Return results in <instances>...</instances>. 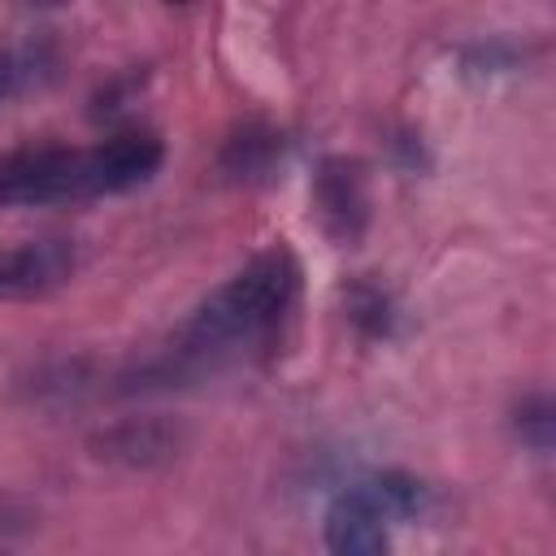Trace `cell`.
<instances>
[{"mask_svg": "<svg viewBox=\"0 0 556 556\" xmlns=\"http://www.w3.org/2000/svg\"><path fill=\"white\" fill-rule=\"evenodd\" d=\"M295 295H300V261L287 248L256 252L239 274H230L187 313V321L174 330L169 361L182 374L269 334L291 313Z\"/></svg>", "mask_w": 556, "mask_h": 556, "instance_id": "obj_2", "label": "cell"}, {"mask_svg": "<svg viewBox=\"0 0 556 556\" xmlns=\"http://www.w3.org/2000/svg\"><path fill=\"white\" fill-rule=\"evenodd\" d=\"M74 269H78V248L74 239H61V235L4 248L0 252V300H39L65 287Z\"/></svg>", "mask_w": 556, "mask_h": 556, "instance_id": "obj_5", "label": "cell"}, {"mask_svg": "<svg viewBox=\"0 0 556 556\" xmlns=\"http://www.w3.org/2000/svg\"><path fill=\"white\" fill-rule=\"evenodd\" d=\"M174 4H182V0H174Z\"/></svg>", "mask_w": 556, "mask_h": 556, "instance_id": "obj_12", "label": "cell"}, {"mask_svg": "<svg viewBox=\"0 0 556 556\" xmlns=\"http://www.w3.org/2000/svg\"><path fill=\"white\" fill-rule=\"evenodd\" d=\"M361 486L378 500V508H382L391 521L417 517V513L426 508V500H430V491L421 486V478H413V473H404V469H378V473L361 478Z\"/></svg>", "mask_w": 556, "mask_h": 556, "instance_id": "obj_9", "label": "cell"}, {"mask_svg": "<svg viewBox=\"0 0 556 556\" xmlns=\"http://www.w3.org/2000/svg\"><path fill=\"white\" fill-rule=\"evenodd\" d=\"M313 208L321 230L339 248H352L369 226V191L361 165L348 156H326L313 174Z\"/></svg>", "mask_w": 556, "mask_h": 556, "instance_id": "obj_4", "label": "cell"}, {"mask_svg": "<svg viewBox=\"0 0 556 556\" xmlns=\"http://www.w3.org/2000/svg\"><path fill=\"white\" fill-rule=\"evenodd\" d=\"M343 308H348V321L361 334H369V339H387L395 330V317H400L395 313V300L378 282H352L343 291Z\"/></svg>", "mask_w": 556, "mask_h": 556, "instance_id": "obj_10", "label": "cell"}, {"mask_svg": "<svg viewBox=\"0 0 556 556\" xmlns=\"http://www.w3.org/2000/svg\"><path fill=\"white\" fill-rule=\"evenodd\" d=\"M387 513L378 508V500L356 482L348 486L330 508H326V547L339 556H374L387 552Z\"/></svg>", "mask_w": 556, "mask_h": 556, "instance_id": "obj_6", "label": "cell"}, {"mask_svg": "<svg viewBox=\"0 0 556 556\" xmlns=\"http://www.w3.org/2000/svg\"><path fill=\"white\" fill-rule=\"evenodd\" d=\"M56 48L48 39H22V43H0V104L39 91L56 78Z\"/></svg>", "mask_w": 556, "mask_h": 556, "instance_id": "obj_8", "label": "cell"}, {"mask_svg": "<svg viewBox=\"0 0 556 556\" xmlns=\"http://www.w3.org/2000/svg\"><path fill=\"white\" fill-rule=\"evenodd\" d=\"M282 156H287V135L278 126H269V122H243L217 148V174L226 182L252 187V182L274 178V169L282 165Z\"/></svg>", "mask_w": 556, "mask_h": 556, "instance_id": "obj_7", "label": "cell"}, {"mask_svg": "<svg viewBox=\"0 0 556 556\" xmlns=\"http://www.w3.org/2000/svg\"><path fill=\"white\" fill-rule=\"evenodd\" d=\"M182 443L187 430L174 417H122L87 439L91 456L117 469H161L182 452Z\"/></svg>", "mask_w": 556, "mask_h": 556, "instance_id": "obj_3", "label": "cell"}, {"mask_svg": "<svg viewBox=\"0 0 556 556\" xmlns=\"http://www.w3.org/2000/svg\"><path fill=\"white\" fill-rule=\"evenodd\" d=\"M513 426L521 434L526 447H534L539 456L552 452V439H556V408H552V395L547 391H530L517 408H513Z\"/></svg>", "mask_w": 556, "mask_h": 556, "instance_id": "obj_11", "label": "cell"}, {"mask_svg": "<svg viewBox=\"0 0 556 556\" xmlns=\"http://www.w3.org/2000/svg\"><path fill=\"white\" fill-rule=\"evenodd\" d=\"M165 161V148L148 130H122L96 148H17L0 156V204L35 208L61 200L122 195L148 182Z\"/></svg>", "mask_w": 556, "mask_h": 556, "instance_id": "obj_1", "label": "cell"}]
</instances>
